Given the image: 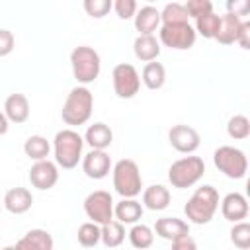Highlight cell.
<instances>
[{
    "label": "cell",
    "mask_w": 250,
    "mask_h": 250,
    "mask_svg": "<svg viewBox=\"0 0 250 250\" xmlns=\"http://www.w3.org/2000/svg\"><path fill=\"white\" fill-rule=\"evenodd\" d=\"M219 203V191L213 186L203 184L193 191V195L184 205L186 219L193 225H207L215 217Z\"/></svg>",
    "instance_id": "cell-1"
},
{
    "label": "cell",
    "mask_w": 250,
    "mask_h": 250,
    "mask_svg": "<svg viewBox=\"0 0 250 250\" xmlns=\"http://www.w3.org/2000/svg\"><path fill=\"white\" fill-rule=\"evenodd\" d=\"M84 137L74 129H61L53 139L55 162L64 170H72L82 160Z\"/></svg>",
    "instance_id": "cell-2"
},
{
    "label": "cell",
    "mask_w": 250,
    "mask_h": 250,
    "mask_svg": "<svg viewBox=\"0 0 250 250\" xmlns=\"http://www.w3.org/2000/svg\"><path fill=\"white\" fill-rule=\"evenodd\" d=\"M92 109H94L92 92L86 86H76L68 92L62 104V109H61V117L66 125L78 127V125H84L92 117Z\"/></svg>",
    "instance_id": "cell-3"
},
{
    "label": "cell",
    "mask_w": 250,
    "mask_h": 250,
    "mask_svg": "<svg viewBox=\"0 0 250 250\" xmlns=\"http://www.w3.org/2000/svg\"><path fill=\"white\" fill-rule=\"evenodd\" d=\"M113 174V188L123 199H135L143 189V176L135 160L121 158L111 168Z\"/></svg>",
    "instance_id": "cell-4"
},
{
    "label": "cell",
    "mask_w": 250,
    "mask_h": 250,
    "mask_svg": "<svg viewBox=\"0 0 250 250\" xmlns=\"http://www.w3.org/2000/svg\"><path fill=\"white\" fill-rule=\"evenodd\" d=\"M70 66H72V74L76 82L80 86H86V84H92L100 76L102 61L96 49L88 45H78L70 53Z\"/></svg>",
    "instance_id": "cell-5"
},
{
    "label": "cell",
    "mask_w": 250,
    "mask_h": 250,
    "mask_svg": "<svg viewBox=\"0 0 250 250\" xmlns=\"http://www.w3.org/2000/svg\"><path fill=\"white\" fill-rule=\"evenodd\" d=\"M205 174V162L199 156H184L176 162H172V166L168 168V182L172 184V188L178 189H186L195 186Z\"/></svg>",
    "instance_id": "cell-6"
},
{
    "label": "cell",
    "mask_w": 250,
    "mask_h": 250,
    "mask_svg": "<svg viewBox=\"0 0 250 250\" xmlns=\"http://www.w3.org/2000/svg\"><path fill=\"white\" fill-rule=\"evenodd\" d=\"M213 162L219 172H223L230 180H242L248 172V158L246 154L230 145H223L213 152Z\"/></svg>",
    "instance_id": "cell-7"
},
{
    "label": "cell",
    "mask_w": 250,
    "mask_h": 250,
    "mask_svg": "<svg viewBox=\"0 0 250 250\" xmlns=\"http://www.w3.org/2000/svg\"><path fill=\"white\" fill-rule=\"evenodd\" d=\"M197 39V33L193 25L188 23H172V25H160L158 29V43H162L168 49L174 51H188L193 47Z\"/></svg>",
    "instance_id": "cell-8"
},
{
    "label": "cell",
    "mask_w": 250,
    "mask_h": 250,
    "mask_svg": "<svg viewBox=\"0 0 250 250\" xmlns=\"http://www.w3.org/2000/svg\"><path fill=\"white\" fill-rule=\"evenodd\" d=\"M111 80H113V92L121 100H131L141 90V74L129 62L115 64L111 72Z\"/></svg>",
    "instance_id": "cell-9"
},
{
    "label": "cell",
    "mask_w": 250,
    "mask_h": 250,
    "mask_svg": "<svg viewBox=\"0 0 250 250\" xmlns=\"http://www.w3.org/2000/svg\"><path fill=\"white\" fill-rule=\"evenodd\" d=\"M84 213L86 217L96 225H105L113 221V199L109 191L96 189L86 195L84 199Z\"/></svg>",
    "instance_id": "cell-10"
},
{
    "label": "cell",
    "mask_w": 250,
    "mask_h": 250,
    "mask_svg": "<svg viewBox=\"0 0 250 250\" xmlns=\"http://www.w3.org/2000/svg\"><path fill=\"white\" fill-rule=\"evenodd\" d=\"M168 141H170V145H172L178 152H182V154H193V152L199 148V145H201L199 133H197L193 127L184 125V123L174 125V127L168 131Z\"/></svg>",
    "instance_id": "cell-11"
},
{
    "label": "cell",
    "mask_w": 250,
    "mask_h": 250,
    "mask_svg": "<svg viewBox=\"0 0 250 250\" xmlns=\"http://www.w3.org/2000/svg\"><path fill=\"white\" fill-rule=\"evenodd\" d=\"M29 182L33 188L45 191L55 188V184L59 182V168L55 162L51 160H39L29 168Z\"/></svg>",
    "instance_id": "cell-12"
},
{
    "label": "cell",
    "mask_w": 250,
    "mask_h": 250,
    "mask_svg": "<svg viewBox=\"0 0 250 250\" xmlns=\"http://www.w3.org/2000/svg\"><path fill=\"white\" fill-rule=\"evenodd\" d=\"M82 172L90 180H102L111 172V158L105 150H90L82 156Z\"/></svg>",
    "instance_id": "cell-13"
},
{
    "label": "cell",
    "mask_w": 250,
    "mask_h": 250,
    "mask_svg": "<svg viewBox=\"0 0 250 250\" xmlns=\"http://www.w3.org/2000/svg\"><path fill=\"white\" fill-rule=\"evenodd\" d=\"M221 213L227 221L230 223H240L248 217V199L238 193V191H232V193H227L221 201Z\"/></svg>",
    "instance_id": "cell-14"
},
{
    "label": "cell",
    "mask_w": 250,
    "mask_h": 250,
    "mask_svg": "<svg viewBox=\"0 0 250 250\" xmlns=\"http://www.w3.org/2000/svg\"><path fill=\"white\" fill-rule=\"evenodd\" d=\"M4 115L8 121L20 125V123H25L29 119V100L16 92V94H10L4 102Z\"/></svg>",
    "instance_id": "cell-15"
},
{
    "label": "cell",
    "mask_w": 250,
    "mask_h": 250,
    "mask_svg": "<svg viewBox=\"0 0 250 250\" xmlns=\"http://www.w3.org/2000/svg\"><path fill=\"white\" fill-rule=\"evenodd\" d=\"M160 238L164 240H176L184 234H189V225L178 217H160L156 219L154 223V229H152Z\"/></svg>",
    "instance_id": "cell-16"
},
{
    "label": "cell",
    "mask_w": 250,
    "mask_h": 250,
    "mask_svg": "<svg viewBox=\"0 0 250 250\" xmlns=\"http://www.w3.org/2000/svg\"><path fill=\"white\" fill-rule=\"evenodd\" d=\"M53 236L45 229H31L16 242L18 250H53Z\"/></svg>",
    "instance_id": "cell-17"
},
{
    "label": "cell",
    "mask_w": 250,
    "mask_h": 250,
    "mask_svg": "<svg viewBox=\"0 0 250 250\" xmlns=\"http://www.w3.org/2000/svg\"><path fill=\"white\" fill-rule=\"evenodd\" d=\"M33 195L27 188H12L4 195V207L14 215H23L31 209Z\"/></svg>",
    "instance_id": "cell-18"
},
{
    "label": "cell",
    "mask_w": 250,
    "mask_h": 250,
    "mask_svg": "<svg viewBox=\"0 0 250 250\" xmlns=\"http://www.w3.org/2000/svg\"><path fill=\"white\" fill-rule=\"evenodd\" d=\"M135 29L139 35H154L160 29V10L154 6H143L135 14Z\"/></svg>",
    "instance_id": "cell-19"
},
{
    "label": "cell",
    "mask_w": 250,
    "mask_h": 250,
    "mask_svg": "<svg viewBox=\"0 0 250 250\" xmlns=\"http://www.w3.org/2000/svg\"><path fill=\"white\" fill-rule=\"evenodd\" d=\"M84 143H88L92 146V150H105L113 143V131H111L109 125L98 121V123H94L86 129Z\"/></svg>",
    "instance_id": "cell-20"
},
{
    "label": "cell",
    "mask_w": 250,
    "mask_h": 250,
    "mask_svg": "<svg viewBox=\"0 0 250 250\" xmlns=\"http://www.w3.org/2000/svg\"><path fill=\"white\" fill-rule=\"evenodd\" d=\"M240 27H242V20L240 18H236L232 14L221 16L215 41H219L221 45H232V43H236L238 33H240Z\"/></svg>",
    "instance_id": "cell-21"
},
{
    "label": "cell",
    "mask_w": 250,
    "mask_h": 250,
    "mask_svg": "<svg viewBox=\"0 0 250 250\" xmlns=\"http://www.w3.org/2000/svg\"><path fill=\"white\" fill-rule=\"evenodd\" d=\"M113 217L121 225H137L143 217V203L137 199H121L113 205Z\"/></svg>",
    "instance_id": "cell-22"
},
{
    "label": "cell",
    "mask_w": 250,
    "mask_h": 250,
    "mask_svg": "<svg viewBox=\"0 0 250 250\" xmlns=\"http://www.w3.org/2000/svg\"><path fill=\"white\" fill-rule=\"evenodd\" d=\"M133 53L143 62H152L160 55V43L154 35H137L133 41Z\"/></svg>",
    "instance_id": "cell-23"
},
{
    "label": "cell",
    "mask_w": 250,
    "mask_h": 250,
    "mask_svg": "<svg viewBox=\"0 0 250 250\" xmlns=\"http://www.w3.org/2000/svg\"><path fill=\"white\" fill-rule=\"evenodd\" d=\"M143 205L150 211H162L170 205V191L168 188L160 186V184H154V186H148L145 191H143Z\"/></svg>",
    "instance_id": "cell-24"
},
{
    "label": "cell",
    "mask_w": 250,
    "mask_h": 250,
    "mask_svg": "<svg viewBox=\"0 0 250 250\" xmlns=\"http://www.w3.org/2000/svg\"><path fill=\"white\" fill-rule=\"evenodd\" d=\"M141 82L148 88V90H160L166 82V68L164 64L152 61V62H146L143 66V72H141Z\"/></svg>",
    "instance_id": "cell-25"
},
{
    "label": "cell",
    "mask_w": 250,
    "mask_h": 250,
    "mask_svg": "<svg viewBox=\"0 0 250 250\" xmlns=\"http://www.w3.org/2000/svg\"><path fill=\"white\" fill-rule=\"evenodd\" d=\"M49 150H51V145H49V141H47L45 137H41V135H31V137H27L25 143H23V152H25V156L31 158V160H35V162L47 160Z\"/></svg>",
    "instance_id": "cell-26"
},
{
    "label": "cell",
    "mask_w": 250,
    "mask_h": 250,
    "mask_svg": "<svg viewBox=\"0 0 250 250\" xmlns=\"http://www.w3.org/2000/svg\"><path fill=\"white\" fill-rule=\"evenodd\" d=\"M100 242H104V246L107 248H117L123 240H125V227L119 221H109L105 225L100 227Z\"/></svg>",
    "instance_id": "cell-27"
},
{
    "label": "cell",
    "mask_w": 250,
    "mask_h": 250,
    "mask_svg": "<svg viewBox=\"0 0 250 250\" xmlns=\"http://www.w3.org/2000/svg\"><path fill=\"white\" fill-rule=\"evenodd\" d=\"M127 234H129L131 246L137 248V250H146V248H150L152 242H154V230H152L148 225H143V223L133 225Z\"/></svg>",
    "instance_id": "cell-28"
},
{
    "label": "cell",
    "mask_w": 250,
    "mask_h": 250,
    "mask_svg": "<svg viewBox=\"0 0 250 250\" xmlns=\"http://www.w3.org/2000/svg\"><path fill=\"white\" fill-rule=\"evenodd\" d=\"M188 12L184 8V4L180 2H168L162 10H160V25H172V23H188Z\"/></svg>",
    "instance_id": "cell-29"
},
{
    "label": "cell",
    "mask_w": 250,
    "mask_h": 250,
    "mask_svg": "<svg viewBox=\"0 0 250 250\" xmlns=\"http://www.w3.org/2000/svg\"><path fill=\"white\" fill-rule=\"evenodd\" d=\"M227 133H229V137L234 139V141H244V139H248V135H250V119H248L246 115H242V113L232 115V117L229 119V123H227Z\"/></svg>",
    "instance_id": "cell-30"
},
{
    "label": "cell",
    "mask_w": 250,
    "mask_h": 250,
    "mask_svg": "<svg viewBox=\"0 0 250 250\" xmlns=\"http://www.w3.org/2000/svg\"><path fill=\"white\" fill-rule=\"evenodd\" d=\"M219 20H221V16H217L215 12L205 14V16L195 20V27L193 29H195V33H199L205 39H215L217 29H219Z\"/></svg>",
    "instance_id": "cell-31"
},
{
    "label": "cell",
    "mask_w": 250,
    "mask_h": 250,
    "mask_svg": "<svg viewBox=\"0 0 250 250\" xmlns=\"http://www.w3.org/2000/svg\"><path fill=\"white\" fill-rule=\"evenodd\" d=\"M100 225H96V223H92V221H88V223H82L80 227H78V232H76V236H78V242L84 246V248H92V246H96L98 242H100Z\"/></svg>",
    "instance_id": "cell-32"
},
{
    "label": "cell",
    "mask_w": 250,
    "mask_h": 250,
    "mask_svg": "<svg viewBox=\"0 0 250 250\" xmlns=\"http://www.w3.org/2000/svg\"><path fill=\"white\" fill-rule=\"evenodd\" d=\"M230 242L240 250H248L250 248V223L246 221L234 223L230 229Z\"/></svg>",
    "instance_id": "cell-33"
},
{
    "label": "cell",
    "mask_w": 250,
    "mask_h": 250,
    "mask_svg": "<svg viewBox=\"0 0 250 250\" xmlns=\"http://www.w3.org/2000/svg\"><path fill=\"white\" fill-rule=\"evenodd\" d=\"M184 8H186V12H188V18L197 20V18H201V16L213 12V2H211V0H188V2L184 4Z\"/></svg>",
    "instance_id": "cell-34"
},
{
    "label": "cell",
    "mask_w": 250,
    "mask_h": 250,
    "mask_svg": "<svg viewBox=\"0 0 250 250\" xmlns=\"http://www.w3.org/2000/svg\"><path fill=\"white\" fill-rule=\"evenodd\" d=\"M111 8H113V2L111 0H84L86 14L92 16V18H96V20L104 18Z\"/></svg>",
    "instance_id": "cell-35"
},
{
    "label": "cell",
    "mask_w": 250,
    "mask_h": 250,
    "mask_svg": "<svg viewBox=\"0 0 250 250\" xmlns=\"http://www.w3.org/2000/svg\"><path fill=\"white\" fill-rule=\"evenodd\" d=\"M113 10L121 20H131V18H135L139 6H137L135 0H115L113 2Z\"/></svg>",
    "instance_id": "cell-36"
},
{
    "label": "cell",
    "mask_w": 250,
    "mask_h": 250,
    "mask_svg": "<svg viewBox=\"0 0 250 250\" xmlns=\"http://www.w3.org/2000/svg\"><path fill=\"white\" fill-rule=\"evenodd\" d=\"M14 47H16V37H14V33H12L10 29L0 27V57L10 55V53L14 51Z\"/></svg>",
    "instance_id": "cell-37"
},
{
    "label": "cell",
    "mask_w": 250,
    "mask_h": 250,
    "mask_svg": "<svg viewBox=\"0 0 250 250\" xmlns=\"http://www.w3.org/2000/svg\"><path fill=\"white\" fill-rule=\"evenodd\" d=\"M172 250H197V242L189 234H184V236L172 240Z\"/></svg>",
    "instance_id": "cell-38"
},
{
    "label": "cell",
    "mask_w": 250,
    "mask_h": 250,
    "mask_svg": "<svg viewBox=\"0 0 250 250\" xmlns=\"http://www.w3.org/2000/svg\"><path fill=\"white\" fill-rule=\"evenodd\" d=\"M227 14H232V16H236V18H240V16H246L248 14V2L246 0H230V2H227Z\"/></svg>",
    "instance_id": "cell-39"
},
{
    "label": "cell",
    "mask_w": 250,
    "mask_h": 250,
    "mask_svg": "<svg viewBox=\"0 0 250 250\" xmlns=\"http://www.w3.org/2000/svg\"><path fill=\"white\" fill-rule=\"evenodd\" d=\"M236 43L242 49H250V21H242V27H240V33H238Z\"/></svg>",
    "instance_id": "cell-40"
},
{
    "label": "cell",
    "mask_w": 250,
    "mask_h": 250,
    "mask_svg": "<svg viewBox=\"0 0 250 250\" xmlns=\"http://www.w3.org/2000/svg\"><path fill=\"white\" fill-rule=\"evenodd\" d=\"M8 119H6V115H4V111H0V135H6V131H8Z\"/></svg>",
    "instance_id": "cell-41"
},
{
    "label": "cell",
    "mask_w": 250,
    "mask_h": 250,
    "mask_svg": "<svg viewBox=\"0 0 250 250\" xmlns=\"http://www.w3.org/2000/svg\"><path fill=\"white\" fill-rule=\"evenodd\" d=\"M2 250H18V248H16V244H14V246H4Z\"/></svg>",
    "instance_id": "cell-42"
}]
</instances>
